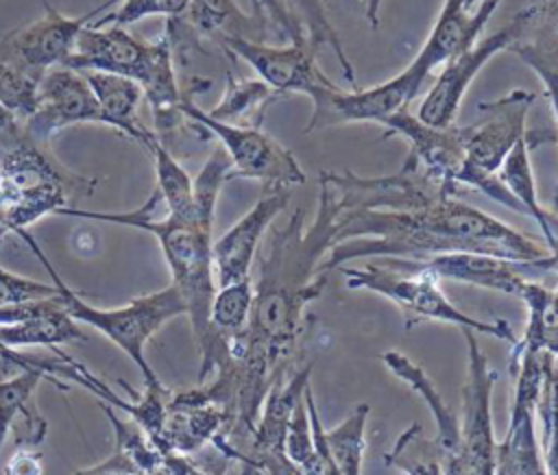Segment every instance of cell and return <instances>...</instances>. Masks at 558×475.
<instances>
[{
  "mask_svg": "<svg viewBox=\"0 0 558 475\" xmlns=\"http://www.w3.org/2000/svg\"><path fill=\"white\" fill-rule=\"evenodd\" d=\"M159 207H166L163 198L157 190H153L148 200L133 211H89L81 207H63L57 211V216L124 224L157 238L172 277L170 283L181 292L187 307L192 333L201 353L198 383H205L209 375H214L216 368H220L229 357L227 340L211 329L209 320L211 303L218 290L211 257L214 220L177 218L168 211L159 216Z\"/></svg>",
  "mask_w": 558,
  "mask_h": 475,
  "instance_id": "3957f363",
  "label": "cell"
},
{
  "mask_svg": "<svg viewBox=\"0 0 558 475\" xmlns=\"http://www.w3.org/2000/svg\"><path fill=\"white\" fill-rule=\"evenodd\" d=\"M41 4L44 15L39 20L13 28L0 39V57L35 81H39L52 68L63 65L76 44L78 33L100 13H107V9H111L116 2L107 0L105 4L76 17L63 15L48 0H41Z\"/></svg>",
  "mask_w": 558,
  "mask_h": 475,
  "instance_id": "4fadbf2b",
  "label": "cell"
},
{
  "mask_svg": "<svg viewBox=\"0 0 558 475\" xmlns=\"http://www.w3.org/2000/svg\"><path fill=\"white\" fill-rule=\"evenodd\" d=\"M181 113L185 115L190 129L218 139L231 161V179H259L264 185L279 183L288 187L305 183V172L292 150L281 146L262 129L214 120L185 92Z\"/></svg>",
  "mask_w": 558,
  "mask_h": 475,
  "instance_id": "9c48e42d",
  "label": "cell"
},
{
  "mask_svg": "<svg viewBox=\"0 0 558 475\" xmlns=\"http://www.w3.org/2000/svg\"><path fill=\"white\" fill-rule=\"evenodd\" d=\"M225 412L207 399L201 386L170 394L157 449L161 453L194 455L225 429Z\"/></svg>",
  "mask_w": 558,
  "mask_h": 475,
  "instance_id": "44dd1931",
  "label": "cell"
},
{
  "mask_svg": "<svg viewBox=\"0 0 558 475\" xmlns=\"http://www.w3.org/2000/svg\"><path fill=\"white\" fill-rule=\"evenodd\" d=\"M410 261L427 268L438 279H451L517 299L527 281H536V277L554 272L551 257L547 261H512L484 253H442Z\"/></svg>",
  "mask_w": 558,
  "mask_h": 475,
  "instance_id": "d6986e66",
  "label": "cell"
},
{
  "mask_svg": "<svg viewBox=\"0 0 558 475\" xmlns=\"http://www.w3.org/2000/svg\"><path fill=\"white\" fill-rule=\"evenodd\" d=\"M534 100V92L514 89L495 102L477 105L486 115L477 124L464 126V166L458 176L460 187H475L504 207L525 214L521 203L499 181L497 172L514 144L527 135L525 118Z\"/></svg>",
  "mask_w": 558,
  "mask_h": 475,
  "instance_id": "ba28073f",
  "label": "cell"
},
{
  "mask_svg": "<svg viewBox=\"0 0 558 475\" xmlns=\"http://www.w3.org/2000/svg\"><path fill=\"white\" fill-rule=\"evenodd\" d=\"M9 231H4V229H0V246H2V240H4V235H7Z\"/></svg>",
  "mask_w": 558,
  "mask_h": 475,
  "instance_id": "7dc6e473",
  "label": "cell"
},
{
  "mask_svg": "<svg viewBox=\"0 0 558 475\" xmlns=\"http://www.w3.org/2000/svg\"><path fill=\"white\" fill-rule=\"evenodd\" d=\"M257 473H266V475H301L292 462L286 458V453H264L257 455L248 468H244L242 475H257Z\"/></svg>",
  "mask_w": 558,
  "mask_h": 475,
  "instance_id": "b9f144b4",
  "label": "cell"
},
{
  "mask_svg": "<svg viewBox=\"0 0 558 475\" xmlns=\"http://www.w3.org/2000/svg\"><path fill=\"white\" fill-rule=\"evenodd\" d=\"M120 2L116 11L98 15L92 26H129L150 15L179 17L187 11L190 0H113Z\"/></svg>",
  "mask_w": 558,
  "mask_h": 475,
  "instance_id": "8d00e7d4",
  "label": "cell"
},
{
  "mask_svg": "<svg viewBox=\"0 0 558 475\" xmlns=\"http://www.w3.org/2000/svg\"><path fill=\"white\" fill-rule=\"evenodd\" d=\"M41 379H48L41 370H24L17 377L0 383V449L15 427L22 412L31 405V399Z\"/></svg>",
  "mask_w": 558,
  "mask_h": 475,
  "instance_id": "e575fe53",
  "label": "cell"
},
{
  "mask_svg": "<svg viewBox=\"0 0 558 475\" xmlns=\"http://www.w3.org/2000/svg\"><path fill=\"white\" fill-rule=\"evenodd\" d=\"M429 72L412 59V63L397 76L371 87L344 92L336 87L316 89L312 100V115L305 124V133H314L344 122H381L384 118L403 111L410 100L416 98Z\"/></svg>",
  "mask_w": 558,
  "mask_h": 475,
  "instance_id": "7c38bea8",
  "label": "cell"
},
{
  "mask_svg": "<svg viewBox=\"0 0 558 475\" xmlns=\"http://www.w3.org/2000/svg\"><path fill=\"white\" fill-rule=\"evenodd\" d=\"M57 364H59L57 353H54V357H35V355L20 353V349H13V346H7L0 342V383L17 377L24 370L37 368L48 377V381L57 383L61 390H68L70 386L63 383L61 379H57Z\"/></svg>",
  "mask_w": 558,
  "mask_h": 475,
  "instance_id": "f35d334b",
  "label": "cell"
},
{
  "mask_svg": "<svg viewBox=\"0 0 558 475\" xmlns=\"http://www.w3.org/2000/svg\"><path fill=\"white\" fill-rule=\"evenodd\" d=\"M379 124L410 144L408 166L416 168L451 194L460 190L458 176L464 166V126H429L408 109L384 118Z\"/></svg>",
  "mask_w": 558,
  "mask_h": 475,
  "instance_id": "e0dca14e",
  "label": "cell"
},
{
  "mask_svg": "<svg viewBox=\"0 0 558 475\" xmlns=\"http://www.w3.org/2000/svg\"><path fill=\"white\" fill-rule=\"evenodd\" d=\"M536 412L543 421L545 471L547 475H558V366L549 353H543V383Z\"/></svg>",
  "mask_w": 558,
  "mask_h": 475,
  "instance_id": "d6a6232c",
  "label": "cell"
},
{
  "mask_svg": "<svg viewBox=\"0 0 558 475\" xmlns=\"http://www.w3.org/2000/svg\"><path fill=\"white\" fill-rule=\"evenodd\" d=\"M229 57H238L248 63L259 81L279 94H305L307 98L323 87H336V83L316 65L312 48L307 44L270 46L268 41L227 39L220 44Z\"/></svg>",
  "mask_w": 558,
  "mask_h": 475,
  "instance_id": "ac0fdd59",
  "label": "cell"
},
{
  "mask_svg": "<svg viewBox=\"0 0 558 475\" xmlns=\"http://www.w3.org/2000/svg\"><path fill=\"white\" fill-rule=\"evenodd\" d=\"M462 2H464V7H466L469 11H473V9H475V7H477L482 0H462Z\"/></svg>",
  "mask_w": 558,
  "mask_h": 475,
  "instance_id": "bcb514c9",
  "label": "cell"
},
{
  "mask_svg": "<svg viewBox=\"0 0 558 475\" xmlns=\"http://www.w3.org/2000/svg\"><path fill=\"white\" fill-rule=\"evenodd\" d=\"M310 375H312V364L299 368L294 375H283L279 377L270 392L264 399L251 444L240 460L244 468L264 453H286V434H288V423L290 416L303 397V390L310 386Z\"/></svg>",
  "mask_w": 558,
  "mask_h": 475,
  "instance_id": "7402d4cb",
  "label": "cell"
},
{
  "mask_svg": "<svg viewBox=\"0 0 558 475\" xmlns=\"http://www.w3.org/2000/svg\"><path fill=\"white\" fill-rule=\"evenodd\" d=\"M517 39H521V26L508 20L499 31L477 39L469 50L449 59L423 98L416 118L429 126H451L462 98L477 76V72L497 54L508 50Z\"/></svg>",
  "mask_w": 558,
  "mask_h": 475,
  "instance_id": "5bb4252c",
  "label": "cell"
},
{
  "mask_svg": "<svg viewBox=\"0 0 558 475\" xmlns=\"http://www.w3.org/2000/svg\"><path fill=\"white\" fill-rule=\"evenodd\" d=\"M59 296L54 283L35 281L0 266V305H22Z\"/></svg>",
  "mask_w": 558,
  "mask_h": 475,
  "instance_id": "74e56055",
  "label": "cell"
},
{
  "mask_svg": "<svg viewBox=\"0 0 558 475\" xmlns=\"http://www.w3.org/2000/svg\"><path fill=\"white\" fill-rule=\"evenodd\" d=\"M384 458L405 475H442L436 449L432 440L423 438V427L418 423H412Z\"/></svg>",
  "mask_w": 558,
  "mask_h": 475,
  "instance_id": "836d02e7",
  "label": "cell"
},
{
  "mask_svg": "<svg viewBox=\"0 0 558 475\" xmlns=\"http://www.w3.org/2000/svg\"><path fill=\"white\" fill-rule=\"evenodd\" d=\"M78 72H83L87 83L92 85V92L96 96L98 111H100V124H107L144 146L155 131L146 129L144 122L140 120V105L144 100L142 87L126 76H118L109 72H94V70H78Z\"/></svg>",
  "mask_w": 558,
  "mask_h": 475,
  "instance_id": "cb8c5ba5",
  "label": "cell"
},
{
  "mask_svg": "<svg viewBox=\"0 0 558 475\" xmlns=\"http://www.w3.org/2000/svg\"><path fill=\"white\" fill-rule=\"evenodd\" d=\"M24 133L22 120H17L9 109L0 105V144H7Z\"/></svg>",
  "mask_w": 558,
  "mask_h": 475,
  "instance_id": "7bdbcfd3",
  "label": "cell"
},
{
  "mask_svg": "<svg viewBox=\"0 0 558 475\" xmlns=\"http://www.w3.org/2000/svg\"><path fill=\"white\" fill-rule=\"evenodd\" d=\"M340 272L344 275L347 288L368 290L392 301L403 312L405 327H414L418 320H438L482 336H493L510 344L517 342L506 320L488 322L464 314L445 296L438 285L440 279L410 259L379 257L362 268H340Z\"/></svg>",
  "mask_w": 558,
  "mask_h": 475,
  "instance_id": "52a82bcc",
  "label": "cell"
},
{
  "mask_svg": "<svg viewBox=\"0 0 558 475\" xmlns=\"http://www.w3.org/2000/svg\"><path fill=\"white\" fill-rule=\"evenodd\" d=\"M519 299L525 305L527 320L523 336L512 346L558 357V288L527 281Z\"/></svg>",
  "mask_w": 558,
  "mask_h": 475,
  "instance_id": "f1b7e54d",
  "label": "cell"
},
{
  "mask_svg": "<svg viewBox=\"0 0 558 475\" xmlns=\"http://www.w3.org/2000/svg\"><path fill=\"white\" fill-rule=\"evenodd\" d=\"M83 122H100L92 85L78 70L63 65L52 68L39 78L37 107L22 122L26 135L46 146L61 129Z\"/></svg>",
  "mask_w": 558,
  "mask_h": 475,
  "instance_id": "9a60e30c",
  "label": "cell"
},
{
  "mask_svg": "<svg viewBox=\"0 0 558 475\" xmlns=\"http://www.w3.org/2000/svg\"><path fill=\"white\" fill-rule=\"evenodd\" d=\"M290 187L279 183L264 185L257 203L211 246L216 285H231L251 279V266L259 251V244L275 222V218L288 207Z\"/></svg>",
  "mask_w": 558,
  "mask_h": 475,
  "instance_id": "2e32d148",
  "label": "cell"
},
{
  "mask_svg": "<svg viewBox=\"0 0 558 475\" xmlns=\"http://www.w3.org/2000/svg\"><path fill=\"white\" fill-rule=\"evenodd\" d=\"M442 253H484L512 261H547L551 257L549 248L506 222L456 196H442L425 207L403 211H342L333 246L320 270L329 272L349 259H423Z\"/></svg>",
  "mask_w": 558,
  "mask_h": 475,
  "instance_id": "7a4b0ae2",
  "label": "cell"
},
{
  "mask_svg": "<svg viewBox=\"0 0 558 475\" xmlns=\"http://www.w3.org/2000/svg\"><path fill=\"white\" fill-rule=\"evenodd\" d=\"M279 96H283V94L275 92L272 87H268L259 78L257 81H244V78H235L233 72H229L222 100L218 102V107H214L207 113L214 120H220V122H227V124L257 126L259 129L266 107Z\"/></svg>",
  "mask_w": 558,
  "mask_h": 475,
  "instance_id": "f546056e",
  "label": "cell"
},
{
  "mask_svg": "<svg viewBox=\"0 0 558 475\" xmlns=\"http://www.w3.org/2000/svg\"><path fill=\"white\" fill-rule=\"evenodd\" d=\"M253 15L264 22L268 31H277V35L288 44H305L316 52L320 46H329L340 61L344 78L355 85L353 63L349 61L340 35L336 33L325 2L323 0H251Z\"/></svg>",
  "mask_w": 558,
  "mask_h": 475,
  "instance_id": "ffe728a7",
  "label": "cell"
},
{
  "mask_svg": "<svg viewBox=\"0 0 558 475\" xmlns=\"http://www.w3.org/2000/svg\"><path fill=\"white\" fill-rule=\"evenodd\" d=\"M338 207L329 185L318 179V203L305 227L303 209H294L281 227L266 235L257 251V277L246 327L227 340L229 357L209 383H198L209 401L222 407L225 429L216 436L231 460H242L251 444L262 405L272 383L288 373L305 336V307L327 283L320 264L333 246ZM248 449V447H246Z\"/></svg>",
  "mask_w": 558,
  "mask_h": 475,
  "instance_id": "6da1fadb",
  "label": "cell"
},
{
  "mask_svg": "<svg viewBox=\"0 0 558 475\" xmlns=\"http://www.w3.org/2000/svg\"><path fill=\"white\" fill-rule=\"evenodd\" d=\"M87 336L78 322L65 312L61 299L57 296L44 312L11 325H0V342L13 349L24 346H50L65 342H83Z\"/></svg>",
  "mask_w": 558,
  "mask_h": 475,
  "instance_id": "484cf974",
  "label": "cell"
},
{
  "mask_svg": "<svg viewBox=\"0 0 558 475\" xmlns=\"http://www.w3.org/2000/svg\"><path fill=\"white\" fill-rule=\"evenodd\" d=\"M2 475H44V460L35 447H17L4 462Z\"/></svg>",
  "mask_w": 558,
  "mask_h": 475,
  "instance_id": "60d3db41",
  "label": "cell"
},
{
  "mask_svg": "<svg viewBox=\"0 0 558 475\" xmlns=\"http://www.w3.org/2000/svg\"><path fill=\"white\" fill-rule=\"evenodd\" d=\"M251 303H253L251 279L218 288L211 303V314H209L211 329L225 340L238 336L248 322Z\"/></svg>",
  "mask_w": 558,
  "mask_h": 475,
  "instance_id": "1f68e13d",
  "label": "cell"
},
{
  "mask_svg": "<svg viewBox=\"0 0 558 475\" xmlns=\"http://www.w3.org/2000/svg\"><path fill=\"white\" fill-rule=\"evenodd\" d=\"M510 373L514 377V397L506 436L495 444V475H547L534 431L543 353L512 346Z\"/></svg>",
  "mask_w": 558,
  "mask_h": 475,
  "instance_id": "30bf717a",
  "label": "cell"
},
{
  "mask_svg": "<svg viewBox=\"0 0 558 475\" xmlns=\"http://www.w3.org/2000/svg\"><path fill=\"white\" fill-rule=\"evenodd\" d=\"M499 181L506 185V190L521 203L525 209V216L534 218L536 224L541 227L547 246L558 240V216L549 214L536 196V185H534V174H532V163H530V144L527 135L521 137L514 148L508 153L504 159L499 172Z\"/></svg>",
  "mask_w": 558,
  "mask_h": 475,
  "instance_id": "83f0119b",
  "label": "cell"
},
{
  "mask_svg": "<svg viewBox=\"0 0 558 475\" xmlns=\"http://www.w3.org/2000/svg\"><path fill=\"white\" fill-rule=\"evenodd\" d=\"M469 346V370L462 388V440L453 458L440 462L442 475H495V436L490 416V394L497 375L488 368L477 344V333L462 329Z\"/></svg>",
  "mask_w": 558,
  "mask_h": 475,
  "instance_id": "8fae6325",
  "label": "cell"
},
{
  "mask_svg": "<svg viewBox=\"0 0 558 475\" xmlns=\"http://www.w3.org/2000/svg\"><path fill=\"white\" fill-rule=\"evenodd\" d=\"M15 235L31 248V253L41 261V266L50 275L52 283L59 290V299H61V305L65 307V312L76 322H83V325L100 331L118 349H122L129 355V360L140 368L144 386L159 383V377L150 368L144 351H146V344L150 342V338L166 322H170L172 318H177L181 314H187L181 292L172 283H168L166 288H161L157 292L133 299L124 307H111V309L94 307L87 301H83L74 290H70V285L61 279V275L54 270V266L50 264V259L46 257V253L41 251L37 240L26 229L17 231Z\"/></svg>",
  "mask_w": 558,
  "mask_h": 475,
  "instance_id": "8992f818",
  "label": "cell"
},
{
  "mask_svg": "<svg viewBox=\"0 0 558 475\" xmlns=\"http://www.w3.org/2000/svg\"><path fill=\"white\" fill-rule=\"evenodd\" d=\"M192 37L203 46L211 41L220 48L227 39L266 41L270 31L253 13L246 15L233 0H190V7L179 15Z\"/></svg>",
  "mask_w": 558,
  "mask_h": 475,
  "instance_id": "603a6c76",
  "label": "cell"
},
{
  "mask_svg": "<svg viewBox=\"0 0 558 475\" xmlns=\"http://www.w3.org/2000/svg\"><path fill=\"white\" fill-rule=\"evenodd\" d=\"M547 248H549V253H551V264H554L551 270L558 275V240H556L554 244H549Z\"/></svg>",
  "mask_w": 558,
  "mask_h": 475,
  "instance_id": "f6af8a7d",
  "label": "cell"
},
{
  "mask_svg": "<svg viewBox=\"0 0 558 475\" xmlns=\"http://www.w3.org/2000/svg\"><path fill=\"white\" fill-rule=\"evenodd\" d=\"M510 20L521 26V39L538 28H558V0H517V11Z\"/></svg>",
  "mask_w": 558,
  "mask_h": 475,
  "instance_id": "ab89813d",
  "label": "cell"
},
{
  "mask_svg": "<svg viewBox=\"0 0 558 475\" xmlns=\"http://www.w3.org/2000/svg\"><path fill=\"white\" fill-rule=\"evenodd\" d=\"M63 68L109 72L135 81L150 105L155 133L161 142L179 126L187 124L181 113L183 87L177 81L174 57L166 33L159 39L144 41L124 26L87 24L78 33Z\"/></svg>",
  "mask_w": 558,
  "mask_h": 475,
  "instance_id": "277c9868",
  "label": "cell"
},
{
  "mask_svg": "<svg viewBox=\"0 0 558 475\" xmlns=\"http://www.w3.org/2000/svg\"><path fill=\"white\" fill-rule=\"evenodd\" d=\"M94 185L96 179L70 172L24 131L0 144V229L17 233L48 214L76 207L74 200L89 196Z\"/></svg>",
  "mask_w": 558,
  "mask_h": 475,
  "instance_id": "5b68a950",
  "label": "cell"
},
{
  "mask_svg": "<svg viewBox=\"0 0 558 475\" xmlns=\"http://www.w3.org/2000/svg\"><path fill=\"white\" fill-rule=\"evenodd\" d=\"M144 148L150 153L153 163H155V176L157 185L155 190L163 198L166 211L177 216V218H207L214 220V211L198 209L194 203V181L192 176L183 170V166L174 159L170 148L153 133Z\"/></svg>",
  "mask_w": 558,
  "mask_h": 475,
  "instance_id": "4316f807",
  "label": "cell"
},
{
  "mask_svg": "<svg viewBox=\"0 0 558 475\" xmlns=\"http://www.w3.org/2000/svg\"><path fill=\"white\" fill-rule=\"evenodd\" d=\"M508 50L514 52L525 65H530L532 72H536V76L543 81L547 98L554 109L556 131H558V28L556 26L538 28L525 35L523 39L514 41ZM554 214L558 216V185L554 194Z\"/></svg>",
  "mask_w": 558,
  "mask_h": 475,
  "instance_id": "4dcf8cb0",
  "label": "cell"
},
{
  "mask_svg": "<svg viewBox=\"0 0 558 475\" xmlns=\"http://www.w3.org/2000/svg\"><path fill=\"white\" fill-rule=\"evenodd\" d=\"M310 421H312V434L314 440L323 447L327 458L333 462L340 475H362V455L366 449L364 431H366V418L371 414L368 403H360L353 407V412L333 429H323V423L318 418L316 401L312 394V388L307 386L303 390Z\"/></svg>",
  "mask_w": 558,
  "mask_h": 475,
  "instance_id": "d4e9b609",
  "label": "cell"
},
{
  "mask_svg": "<svg viewBox=\"0 0 558 475\" xmlns=\"http://www.w3.org/2000/svg\"><path fill=\"white\" fill-rule=\"evenodd\" d=\"M364 2V13H366V20L373 28L379 26V9H381V2L384 0H362Z\"/></svg>",
  "mask_w": 558,
  "mask_h": 475,
  "instance_id": "ee69618b",
  "label": "cell"
},
{
  "mask_svg": "<svg viewBox=\"0 0 558 475\" xmlns=\"http://www.w3.org/2000/svg\"><path fill=\"white\" fill-rule=\"evenodd\" d=\"M37 85L39 81L31 78L0 57V105L22 122L37 107Z\"/></svg>",
  "mask_w": 558,
  "mask_h": 475,
  "instance_id": "d590c367",
  "label": "cell"
}]
</instances>
